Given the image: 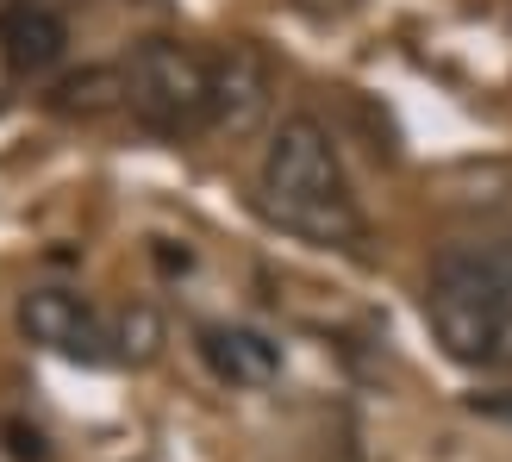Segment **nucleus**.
Here are the masks:
<instances>
[{"label":"nucleus","mask_w":512,"mask_h":462,"mask_svg":"<svg viewBox=\"0 0 512 462\" xmlns=\"http://www.w3.org/2000/svg\"><path fill=\"white\" fill-rule=\"evenodd\" d=\"M256 194H263V213L281 231H294L300 244H319V250L363 244V207L350 194L344 157L313 113H288L269 132L263 169H256Z\"/></svg>","instance_id":"f257e3e1"},{"label":"nucleus","mask_w":512,"mask_h":462,"mask_svg":"<svg viewBox=\"0 0 512 462\" xmlns=\"http://www.w3.org/2000/svg\"><path fill=\"white\" fill-rule=\"evenodd\" d=\"M125 107L157 138L213 132V63L182 38H144L125 57Z\"/></svg>","instance_id":"f03ea898"},{"label":"nucleus","mask_w":512,"mask_h":462,"mask_svg":"<svg viewBox=\"0 0 512 462\" xmlns=\"http://www.w3.org/2000/svg\"><path fill=\"white\" fill-rule=\"evenodd\" d=\"M19 338L38 344L63 363H113L107 319L75 294V288H32L19 294Z\"/></svg>","instance_id":"7ed1b4c3"},{"label":"nucleus","mask_w":512,"mask_h":462,"mask_svg":"<svg viewBox=\"0 0 512 462\" xmlns=\"http://www.w3.org/2000/svg\"><path fill=\"white\" fill-rule=\"evenodd\" d=\"M425 325H431V338L444 344L450 363L488 369V375H512V313L469 306V300H450V294L425 288Z\"/></svg>","instance_id":"20e7f679"},{"label":"nucleus","mask_w":512,"mask_h":462,"mask_svg":"<svg viewBox=\"0 0 512 462\" xmlns=\"http://www.w3.org/2000/svg\"><path fill=\"white\" fill-rule=\"evenodd\" d=\"M213 63V132H225V138H250L256 125L269 119V107H275V69H269V57L256 44H225L219 57H207Z\"/></svg>","instance_id":"39448f33"},{"label":"nucleus","mask_w":512,"mask_h":462,"mask_svg":"<svg viewBox=\"0 0 512 462\" xmlns=\"http://www.w3.org/2000/svg\"><path fill=\"white\" fill-rule=\"evenodd\" d=\"M431 294L469 300V306H494L512 313V238H475V244H450L425 275Z\"/></svg>","instance_id":"423d86ee"},{"label":"nucleus","mask_w":512,"mask_h":462,"mask_svg":"<svg viewBox=\"0 0 512 462\" xmlns=\"http://www.w3.org/2000/svg\"><path fill=\"white\" fill-rule=\"evenodd\" d=\"M63 50H69V25L50 13L44 0H25L19 13L0 19V57H7V69L19 82H44V75L63 63Z\"/></svg>","instance_id":"0eeeda50"},{"label":"nucleus","mask_w":512,"mask_h":462,"mask_svg":"<svg viewBox=\"0 0 512 462\" xmlns=\"http://www.w3.org/2000/svg\"><path fill=\"white\" fill-rule=\"evenodd\" d=\"M194 338H200V363L232 388H269L281 375V350L250 325H200Z\"/></svg>","instance_id":"6e6552de"},{"label":"nucleus","mask_w":512,"mask_h":462,"mask_svg":"<svg viewBox=\"0 0 512 462\" xmlns=\"http://www.w3.org/2000/svg\"><path fill=\"white\" fill-rule=\"evenodd\" d=\"M50 107L63 119H113L125 113V63L119 69H75L50 88Z\"/></svg>","instance_id":"1a4fd4ad"},{"label":"nucleus","mask_w":512,"mask_h":462,"mask_svg":"<svg viewBox=\"0 0 512 462\" xmlns=\"http://www.w3.org/2000/svg\"><path fill=\"white\" fill-rule=\"evenodd\" d=\"M107 344H113V363H157L163 356V319L150 313V306H125L119 319H107Z\"/></svg>","instance_id":"9d476101"},{"label":"nucleus","mask_w":512,"mask_h":462,"mask_svg":"<svg viewBox=\"0 0 512 462\" xmlns=\"http://www.w3.org/2000/svg\"><path fill=\"white\" fill-rule=\"evenodd\" d=\"M475 413H506V419H512V400H494V394H475Z\"/></svg>","instance_id":"9b49d317"},{"label":"nucleus","mask_w":512,"mask_h":462,"mask_svg":"<svg viewBox=\"0 0 512 462\" xmlns=\"http://www.w3.org/2000/svg\"><path fill=\"white\" fill-rule=\"evenodd\" d=\"M25 7V0H0V19H7V13H19Z\"/></svg>","instance_id":"f8f14e48"},{"label":"nucleus","mask_w":512,"mask_h":462,"mask_svg":"<svg viewBox=\"0 0 512 462\" xmlns=\"http://www.w3.org/2000/svg\"><path fill=\"white\" fill-rule=\"evenodd\" d=\"M300 7H338V0H300Z\"/></svg>","instance_id":"ddd939ff"}]
</instances>
